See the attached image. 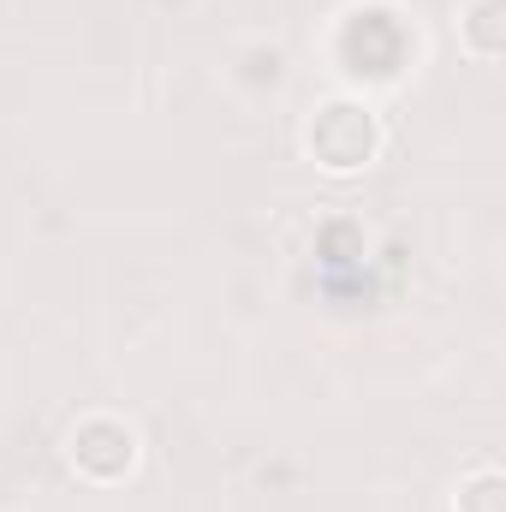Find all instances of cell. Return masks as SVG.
I'll use <instances>...</instances> for the list:
<instances>
[{"instance_id": "cell-5", "label": "cell", "mask_w": 506, "mask_h": 512, "mask_svg": "<svg viewBox=\"0 0 506 512\" xmlns=\"http://www.w3.org/2000/svg\"><path fill=\"white\" fill-rule=\"evenodd\" d=\"M447 512H506V471L501 465H471L459 483H453V495H447Z\"/></svg>"}, {"instance_id": "cell-3", "label": "cell", "mask_w": 506, "mask_h": 512, "mask_svg": "<svg viewBox=\"0 0 506 512\" xmlns=\"http://www.w3.org/2000/svg\"><path fill=\"white\" fill-rule=\"evenodd\" d=\"M66 471L90 489H126L131 477L143 471V429L131 423L126 411H84L66 441Z\"/></svg>"}, {"instance_id": "cell-2", "label": "cell", "mask_w": 506, "mask_h": 512, "mask_svg": "<svg viewBox=\"0 0 506 512\" xmlns=\"http://www.w3.org/2000/svg\"><path fill=\"white\" fill-rule=\"evenodd\" d=\"M298 149L322 179H364L387 155V120L370 96L358 90H328L310 102L304 126H298Z\"/></svg>"}, {"instance_id": "cell-4", "label": "cell", "mask_w": 506, "mask_h": 512, "mask_svg": "<svg viewBox=\"0 0 506 512\" xmlns=\"http://www.w3.org/2000/svg\"><path fill=\"white\" fill-rule=\"evenodd\" d=\"M459 48L477 66H501L506 60V0H465L459 6Z\"/></svg>"}, {"instance_id": "cell-1", "label": "cell", "mask_w": 506, "mask_h": 512, "mask_svg": "<svg viewBox=\"0 0 506 512\" xmlns=\"http://www.w3.org/2000/svg\"><path fill=\"white\" fill-rule=\"evenodd\" d=\"M322 60L340 78V90H358L376 102L381 90H399L423 66V30L393 0H352L322 30Z\"/></svg>"}]
</instances>
